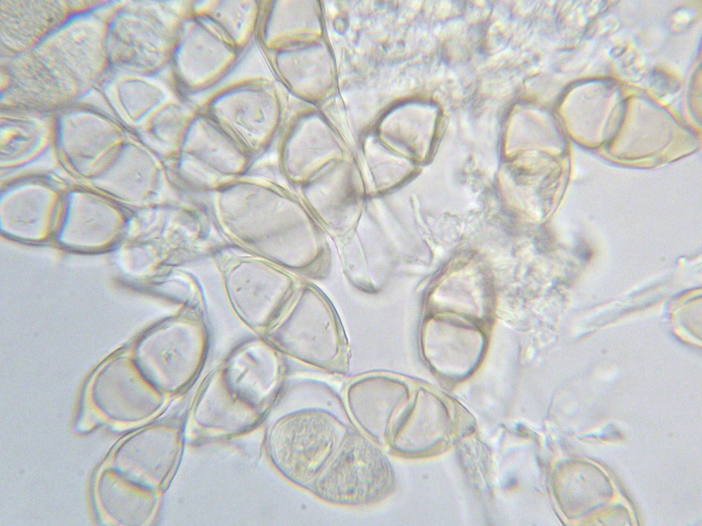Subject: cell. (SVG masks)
Here are the masks:
<instances>
[{"label":"cell","mask_w":702,"mask_h":526,"mask_svg":"<svg viewBox=\"0 0 702 526\" xmlns=\"http://www.w3.org/2000/svg\"><path fill=\"white\" fill-rule=\"evenodd\" d=\"M197 106L221 126L237 129L263 128L276 115L274 90L262 75L224 84Z\"/></svg>","instance_id":"2"},{"label":"cell","mask_w":702,"mask_h":526,"mask_svg":"<svg viewBox=\"0 0 702 526\" xmlns=\"http://www.w3.org/2000/svg\"><path fill=\"white\" fill-rule=\"evenodd\" d=\"M241 53L215 27L190 11L180 28L169 62L173 84L184 96L217 88Z\"/></svg>","instance_id":"1"},{"label":"cell","mask_w":702,"mask_h":526,"mask_svg":"<svg viewBox=\"0 0 702 526\" xmlns=\"http://www.w3.org/2000/svg\"><path fill=\"white\" fill-rule=\"evenodd\" d=\"M263 8L257 1H193L191 12L215 27L240 52L256 34Z\"/></svg>","instance_id":"3"}]
</instances>
